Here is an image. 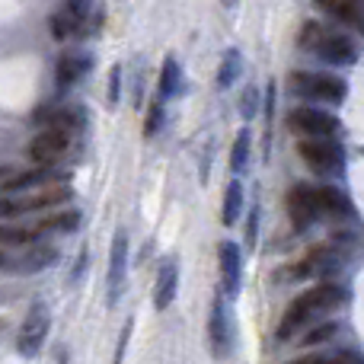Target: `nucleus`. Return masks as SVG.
<instances>
[{"label":"nucleus","mask_w":364,"mask_h":364,"mask_svg":"<svg viewBox=\"0 0 364 364\" xmlns=\"http://www.w3.org/2000/svg\"><path fill=\"white\" fill-rule=\"evenodd\" d=\"M256 233H259V208L250 211V224H246V243L256 246Z\"/></svg>","instance_id":"28"},{"label":"nucleus","mask_w":364,"mask_h":364,"mask_svg":"<svg viewBox=\"0 0 364 364\" xmlns=\"http://www.w3.org/2000/svg\"><path fill=\"white\" fill-rule=\"evenodd\" d=\"M301 48L314 51V55L326 64H352L355 58H358L352 38L342 36V32H329L326 26H320V23H307L301 29Z\"/></svg>","instance_id":"2"},{"label":"nucleus","mask_w":364,"mask_h":364,"mask_svg":"<svg viewBox=\"0 0 364 364\" xmlns=\"http://www.w3.org/2000/svg\"><path fill=\"white\" fill-rule=\"evenodd\" d=\"M208 342H211L214 358H227L230 352V316H227L224 297L211 301V316H208Z\"/></svg>","instance_id":"11"},{"label":"nucleus","mask_w":364,"mask_h":364,"mask_svg":"<svg viewBox=\"0 0 364 364\" xmlns=\"http://www.w3.org/2000/svg\"><path fill=\"white\" fill-rule=\"evenodd\" d=\"M48 307L45 304H36V307L26 314L23 326H19V336H16V352L23 355V358H36L38 352H42L45 346V336H48Z\"/></svg>","instance_id":"9"},{"label":"nucleus","mask_w":364,"mask_h":364,"mask_svg":"<svg viewBox=\"0 0 364 364\" xmlns=\"http://www.w3.org/2000/svg\"><path fill=\"white\" fill-rule=\"evenodd\" d=\"M333 16H339L346 26H352L364 36V0H342Z\"/></svg>","instance_id":"22"},{"label":"nucleus","mask_w":364,"mask_h":364,"mask_svg":"<svg viewBox=\"0 0 364 364\" xmlns=\"http://www.w3.org/2000/svg\"><path fill=\"white\" fill-rule=\"evenodd\" d=\"M297 154L316 173H342V166H346V154L333 138H301Z\"/></svg>","instance_id":"5"},{"label":"nucleus","mask_w":364,"mask_h":364,"mask_svg":"<svg viewBox=\"0 0 364 364\" xmlns=\"http://www.w3.org/2000/svg\"><path fill=\"white\" fill-rule=\"evenodd\" d=\"M51 262H58V250L48 243H23L19 252L4 256V269L13 272V275H36Z\"/></svg>","instance_id":"6"},{"label":"nucleus","mask_w":364,"mask_h":364,"mask_svg":"<svg viewBox=\"0 0 364 364\" xmlns=\"http://www.w3.org/2000/svg\"><path fill=\"white\" fill-rule=\"evenodd\" d=\"M90 10H93V0H64V6L51 16V36L55 38H68L87 23Z\"/></svg>","instance_id":"13"},{"label":"nucleus","mask_w":364,"mask_h":364,"mask_svg":"<svg viewBox=\"0 0 364 364\" xmlns=\"http://www.w3.org/2000/svg\"><path fill=\"white\" fill-rule=\"evenodd\" d=\"M80 224V214L77 211H64V214H55V218H45L38 227H32V233H70L74 227Z\"/></svg>","instance_id":"20"},{"label":"nucleus","mask_w":364,"mask_h":364,"mask_svg":"<svg viewBox=\"0 0 364 364\" xmlns=\"http://www.w3.org/2000/svg\"><path fill=\"white\" fill-rule=\"evenodd\" d=\"M220 259V284H224V294H237L240 291V269H243V256H240V246L224 240L218 250Z\"/></svg>","instance_id":"15"},{"label":"nucleus","mask_w":364,"mask_h":364,"mask_svg":"<svg viewBox=\"0 0 364 364\" xmlns=\"http://www.w3.org/2000/svg\"><path fill=\"white\" fill-rule=\"evenodd\" d=\"M68 151H70V132L68 128L48 125L42 134L32 138V144H29V151L26 154H29V160L36 166H55Z\"/></svg>","instance_id":"7"},{"label":"nucleus","mask_w":364,"mask_h":364,"mask_svg":"<svg viewBox=\"0 0 364 364\" xmlns=\"http://www.w3.org/2000/svg\"><path fill=\"white\" fill-rule=\"evenodd\" d=\"M342 265V252L336 246H316L310 250L307 256L301 259V265L294 269L297 278H316V275H326V272H336Z\"/></svg>","instance_id":"14"},{"label":"nucleus","mask_w":364,"mask_h":364,"mask_svg":"<svg viewBox=\"0 0 364 364\" xmlns=\"http://www.w3.org/2000/svg\"><path fill=\"white\" fill-rule=\"evenodd\" d=\"M240 208H243V186L233 179L230 186H227V192H224V224H227V227L237 224Z\"/></svg>","instance_id":"23"},{"label":"nucleus","mask_w":364,"mask_h":364,"mask_svg":"<svg viewBox=\"0 0 364 364\" xmlns=\"http://www.w3.org/2000/svg\"><path fill=\"white\" fill-rule=\"evenodd\" d=\"M288 128L301 138H333L339 132V119H333L329 112L323 109H310V106H301V109H291L288 112Z\"/></svg>","instance_id":"8"},{"label":"nucleus","mask_w":364,"mask_h":364,"mask_svg":"<svg viewBox=\"0 0 364 364\" xmlns=\"http://www.w3.org/2000/svg\"><path fill=\"white\" fill-rule=\"evenodd\" d=\"M160 125H164V106L157 102V106H151V112H147V128H144V132L147 134H157Z\"/></svg>","instance_id":"27"},{"label":"nucleus","mask_w":364,"mask_h":364,"mask_svg":"<svg viewBox=\"0 0 364 364\" xmlns=\"http://www.w3.org/2000/svg\"><path fill=\"white\" fill-rule=\"evenodd\" d=\"M119 74H122V70L115 68V70H112V83H109V100H112V102L119 100Z\"/></svg>","instance_id":"30"},{"label":"nucleus","mask_w":364,"mask_h":364,"mask_svg":"<svg viewBox=\"0 0 364 364\" xmlns=\"http://www.w3.org/2000/svg\"><path fill=\"white\" fill-rule=\"evenodd\" d=\"M323 358H304V361H294V364H320Z\"/></svg>","instance_id":"33"},{"label":"nucleus","mask_w":364,"mask_h":364,"mask_svg":"<svg viewBox=\"0 0 364 364\" xmlns=\"http://www.w3.org/2000/svg\"><path fill=\"white\" fill-rule=\"evenodd\" d=\"M182 87V68L176 58H166L164 61V70H160V96L164 100H170V96H176Z\"/></svg>","instance_id":"21"},{"label":"nucleus","mask_w":364,"mask_h":364,"mask_svg":"<svg viewBox=\"0 0 364 364\" xmlns=\"http://www.w3.org/2000/svg\"><path fill=\"white\" fill-rule=\"evenodd\" d=\"M240 112H243V119H256V112H259V90H256V87H246V90H243V102H240Z\"/></svg>","instance_id":"26"},{"label":"nucleus","mask_w":364,"mask_h":364,"mask_svg":"<svg viewBox=\"0 0 364 364\" xmlns=\"http://www.w3.org/2000/svg\"><path fill=\"white\" fill-rule=\"evenodd\" d=\"M125 278H128V230L119 227L112 237V256H109V278H106V301L109 307H115L125 291Z\"/></svg>","instance_id":"10"},{"label":"nucleus","mask_w":364,"mask_h":364,"mask_svg":"<svg viewBox=\"0 0 364 364\" xmlns=\"http://www.w3.org/2000/svg\"><path fill=\"white\" fill-rule=\"evenodd\" d=\"M316 205H320V214H329V218H346V214H352L348 198L333 186L316 188Z\"/></svg>","instance_id":"18"},{"label":"nucleus","mask_w":364,"mask_h":364,"mask_svg":"<svg viewBox=\"0 0 364 364\" xmlns=\"http://www.w3.org/2000/svg\"><path fill=\"white\" fill-rule=\"evenodd\" d=\"M68 198H70L68 179H55V182H45V186L16 192V195H4V201H0V214H4V218H13V214H19V211L55 208V205H61V201H68Z\"/></svg>","instance_id":"3"},{"label":"nucleus","mask_w":364,"mask_h":364,"mask_svg":"<svg viewBox=\"0 0 364 364\" xmlns=\"http://www.w3.org/2000/svg\"><path fill=\"white\" fill-rule=\"evenodd\" d=\"M288 87H291V93L329 102V106H339L346 100V80H339L333 74H291Z\"/></svg>","instance_id":"4"},{"label":"nucleus","mask_w":364,"mask_h":364,"mask_svg":"<svg viewBox=\"0 0 364 364\" xmlns=\"http://www.w3.org/2000/svg\"><path fill=\"white\" fill-rule=\"evenodd\" d=\"M320 214V205H316V188L310 186H294L288 192V218L297 230H307L310 224Z\"/></svg>","instance_id":"12"},{"label":"nucleus","mask_w":364,"mask_h":364,"mask_svg":"<svg viewBox=\"0 0 364 364\" xmlns=\"http://www.w3.org/2000/svg\"><path fill=\"white\" fill-rule=\"evenodd\" d=\"M128 336H132V323H128V326H125V333H122L119 352H115V364H122V355H125V346H128Z\"/></svg>","instance_id":"29"},{"label":"nucleus","mask_w":364,"mask_h":364,"mask_svg":"<svg viewBox=\"0 0 364 364\" xmlns=\"http://www.w3.org/2000/svg\"><path fill=\"white\" fill-rule=\"evenodd\" d=\"M240 64H243L240 51L230 48V51L224 55V61H220V70H218V87H220V90H227V87H230V83L240 77Z\"/></svg>","instance_id":"24"},{"label":"nucleus","mask_w":364,"mask_h":364,"mask_svg":"<svg viewBox=\"0 0 364 364\" xmlns=\"http://www.w3.org/2000/svg\"><path fill=\"white\" fill-rule=\"evenodd\" d=\"M320 364H364V361H361V358H355V355H339V358H333V361L323 358Z\"/></svg>","instance_id":"31"},{"label":"nucleus","mask_w":364,"mask_h":364,"mask_svg":"<svg viewBox=\"0 0 364 364\" xmlns=\"http://www.w3.org/2000/svg\"><path fill=\"white\" fill-rule=\"evenodd\" d=\"M240 4V0H224V6H227V10H233V6H237Z\"/></svg>","instance_id":"34"},{"label":"nucleus","mask_w":364,"mask_h":364,"mask_svg":"<svg viewBox=\"0 0 364 364\" xmlns=\"http://www.w3.org/2000/svg\"><path fill=\"white\" fill-rule=\"evenodd\" d=\"M250 128H243V132L237 134V141H233V151H230V170L233 173H243L246 170V157H250Z\"/></svg>","instance_id":"25"},{"label":"nucleus","mask_w":364,"mask_h":364,"mask_svg":"<svg viewBox=\"0 0 364 364\" xmlns=\"http://www.w3.org/2000/svg\"><path fill=\"white\" fill-rule=\"evenodd\" d=\"M342 304H346V291L336 288V284H320V288L307 291V294H301L288 310H284L282 326H278V339H291L297 329L314 326L320 316L333 314V310L342 307Z\"/></svg>","instance_id":"1"},{"label":"nucleus","mask_w":364,"mask_h":364,"mask_svg":"<svg viewBox=\"0 0 364 364\" xmlns=\"http://www.w3.org/2000/svg\"><path fill=\"white\" fill-rule=\"evenodd\" d=\"M87 68H90V58L64 55L61 61H58V83H61V87H70V83H77L83 74H87Z\"/></svg>","instance_id":"19"},{"label":"nucleus","mask_w":364,"mask_h":364,"mask_svg":"<svg viewBox=\"0 0 364 364\" xmlns=\"http://www.w3.org/2000/svg\"><path fill=\"white\" fill-rule=\"evenodd\" d=\"M176 288H179V265L176 259H166L157 272V288H154V307L157 310H166L176 297Z\"/></svg>","instance_id":"16"},{"label":"nucleus","mask_w":364,"mask_h":364,"mask_svg":"<svg viewBox=\"0 0 364 364\" xmlns=\"http://www.w3.org/2000/svg\"><path fill=\"white\" fill-rule=\"evenodd\" d=\"M55 179H68V176H58L51 166H36V170H29V173H19V176L4 179L0 192H4V195H16V192H26V188L45 186V182H55Z\"/></svg>","instance_id":"17"},{"label":"nucleus","mask_w":364,"mask_h":364,"mask_svg":"<svg viewBox=\"0 0 364 364\" xmlns=\"http://www.w3.org/2000/svg\"><path fill=\"white\" fill-rule=\"evenodd\" d=\"M316 6H320V10H326V13H336V6L342 4V0H314Z\"/></svg>","instance_id":"32"}]
</instances>
